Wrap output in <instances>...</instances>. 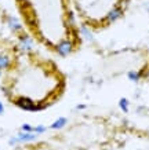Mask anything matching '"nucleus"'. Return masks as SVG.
I'll list each match as a JSON object with an SVG mask.
<instances>
[{
    "mask_svg": "<svg viewBox=\"0 0 149 150\" xmlns=\"http://www.w3.org/2000/svg\"><path fill=\"white\" fill-rule=\"evenodd\" d=\"M122 14H123V8H122V7H115V8H112L108 14H106L105 21H106V22H109V23H112V22H115V21H118V19L122 17Z\"/></svg>",
    "mask_w": 149,
    "mask_h": 150,
    "instance_id": "obj_5",
    "label": "nucleus"
},
{
    "mask_svg": "<svg viewBox=\"0 0 149 150\" xmlns=\"http://www.w3.org/2000/svg\"><path fill=\"white\" fill-rule=\"evenodd\" d=\"M86 108H87V106L84 103H80V105H77V106H76V110H84Z\"/></svg>",
    "mask_w": 149,
    "mask_h": 150,
    "instance_id": "obj_15",
    "label": "nucleus"
},
{
    "mask_svg": "<svg viewBox=\"0 0 149 150\" xmlns=\"http://www.w3.org/2000/svg\"><path fill=\"white\" fill-rule=\"evenodd\" d=\"M18 46L22 51L29 52V51L33 50L35 43H33V40H32V37L29 36V35H21V36H19V40H18Z\"/></svg>",
    "mask_w": 149,
    "mask_h": 150,
    "instance_id": "obj_3",
    "label": "nucleus"
},
{
    "mask_svg": "<svg viewBox=\"0 0 149 150\" xmlns=\"http://www.w3.org/2000/svg\"><path fill=\"white\" fill-rule=\"evenodd\" d=\"M55 50L59 57H68L73 51V43L71 40H62L55 46Z\"/></svg>",
    "mask_w": 149,
    "mask_h": 150,
    "instance_id": "obj_2",
    "label": "nucleus"
},
{
    "mask_svg": "<svg viewBox=\"0 0 149 150\" xmlns=\"http://www.w3.org/2000/svg\"><path fill=\"white\" fill-rule=\"evenodd\" d=\"M80 35H81V37H83L84 40H87V41H93V40H94L93 32L90 30V28L87 26V25H84V23L80 26Z\"/></svg>",
    "mask_w": 149,
    "mask_h": 150,
    "instance_id": "obj_7",
    "label": "nucleus"
},
{
    "mask_svg": "<svg viewBox=\"0 0 149 150\" xmlns=\"http://www.w3.org/2000/svg\"><path fill=\"white\" fill-rule=\"evenodd\" d=\"M3 113H4V105L0 102V114H3Z\"/></svg>",
    "mask_w": 149,
    "mask_h": 150,
    "instance_id": "obj_16",
    "label": "nucleus"
},
{
    "mask_svg": "<svg viewBox=\"0 0 149 150\" xmlns=\"http://www.w3.org/2000/svg\"><path fill=\"white\" fill-rule=\"evenodd\" d=\"M7 23H9L10 29H11L13 32H21V30H22V25H21V22H19L15 17H9Z\"/></svg>",
    "mask_w": 149,
    "mask_h": 150,
    "instance_id": "obj_6",
    "label": "nucleus"
},
{
    "mask_svg": "<svg viewBox=\"0 0 149 150\" xmlns=\"http://www.w3.org/2000/svg\"><path fill=\"white\" fill-rule=\"evenodd\" d=\"M21 132H33V127H32L31 124H22L21 125Z\"/></svg>",
    "mask_w": 149,
    "mask_h": 150,
    "instance_id": "obj_14",
    "label": "nucleus"
},
{
    "mask_svg": "<svg viewBox=\"0 0 149 150\" xmlns=\"http://www.w3.org/2000/svg\"><path fill=\"white\" fill-rule=\"evenodd\" d=\"M39 135H36L35 132H19L17 135V142L18 143H31V142H35L37 139Z\"/></svg>",
    "mask_w": 149,
    "mask_h": 150,
    "instance_id": "obj_4",
    "label": "nucleus"
},
{
    "mask_svg": "<svg viewBox=\"0 0 149 150\" xmlns=\"http://www.w3.org/2000/svg\"><path fill=\"white\" fill-rule=\"evenodd\" d=\"M68 25L69 26H75L76 25V18H75L73 11H69L68 13Z\"/></svg>",
    "mask_w": 149,
    "mask_h": 150,
    "instance_id": "obj_13",
    "label": "nucleus"
},
{
    "mask_svg": "<svg viewBox=\"0 0 149 150\" xmlns=\"http://www.w3.org/2000/svg\"><path fill=\"white\" fill-rule=\"evenodd\" d=\"M10 66H11V59H10V57L6 54H0V70L9 69Z\"/></svg>",
    "mask_w": 149,
    "mask_h": 150,
    "instance_id": "obj_9",
    "label": "nucleus"
},
{
    "mask_svg": "<svg viewBox=\"0 0 149 150\" xmlns=\"http://www.w3.org/2000/svg\"><path fill=\"white\" fill-rule=\"evenodd\" d=\"M0 77H1V70H0Z\"/></svg>",
    "mask_w": 149,
    "mask_h": 150,
    "instance_id": "obj_17",
    "label": "nucleus"
},
{
    "mask_svg": "<svg viewBox=\"0 0 149 150\" xmlns=\"http://www.w3.org/2000/svg\"><path fill=\"white\" fill-rule=\"evenodd\" d=\"M127 77H128V80H131V81H140L141 79V73L140 72H135V70H130V72L127 73Z\"/></svg>",
    "mask_w": 149,
    "mask_h": 150,
    "instance_id": "obj_10",
    "label": "nucleus"
},
{
    "mask_svg": "<svg viewBox=\"0 0 149 150\" xmlns=\"http://www.w3.org/2000/svg\"><path fill=\"white\" fill-rule=\"evenodd\" d=\"M128 99L127 98H122V99L119 100V108L122 109V112H124V113H127L128 112Z\"/></svg>",
    "mask_w": 149,
    "mask_h": 150,
    "instance_id": "obj_11",
    "label": "nucleus"
},
{
    "mask_svg": "<svg viewBox=\"0 0 149 150\" xmlns=\"http://www.w3.org/2000/svg\"><path fill=\"white\" fill-rule=\"evenodd\" d=\"M123 1H124V3H127V0H123Z\"/></svg>",
    "mask_w": 149,
    "mask_h": 150,
    "instance_id": "obj_18",
    "label": "nucleus"
},
{
    "mask_svg": "<svg viewBox=\"0 0 149 150\" xmlns=\"http://www.w3.org/2000/svg\"><path fill=\"white\" fill-rule=\"evenodd\" d=\"M66 124H68V118L66 117H59V118L55 120L54 123H51L50 128H51V129H55V131H58V129H62Z\"/></svg>",
    "mask_w": 149,
    "mask_h": 150,
    "instance_id": "obj_8",
    "label": "nucleus"
},
{
    "mask_svg": "<svg viewBox=\"0 0 149 150\" xmlns=\"http://www.w3.org/2000/svg\"><path fill=\"white\" fill-rule=\"evenodd\" d=\"M14 103L18 106L19 109L26 110V112H40V110H44L47 108V105H41V103H36L35 100H32L31 98H26V96H19L14 100Z\"/></svg>",
    "mask_w": 149,
    "mask_h": 150,
    "instance_id": "obj_1",
    "label": "nucleus"
},
{
    "mask_svg": "<svg viewBox=\"0 0 149 150\" xmlns=\"http://www.w3.org/2000/svg\"><path fill=\"white\" fill-rule=\"evenodd\" d=\"M46 131H47V127L43 125V124H39L36 127H33V132H35L36 135H41V134H44Z\"/></svg>",
    "mask_w": 149,
    "mask_h": 150,
    "instance_id": "obj_12",
    "label": "nucleus"
}]
</instances>
